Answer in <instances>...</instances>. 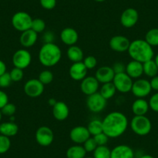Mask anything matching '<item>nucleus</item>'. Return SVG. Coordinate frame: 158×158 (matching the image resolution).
<instances>
[{"label": "nucleus", "mask_w": 158, "mask_h": 158, "mask_svg": "<svg viewBox=\"0 0 158 158\" xmlns=\"http://www.w3.org/2000/svg\"><path fill=\"white\" fill-rule=\"evenodd\" d=\"M128 125V118L125 114L112 112L106 115L102 120L103 133L109 138L119 137L127 131Z\"/></svg>", "instance_id": "f257e3e1"}, {"label": "nucleus", "mask_w": 158, "mask_h": 158, "mask_svg": "<svg viewBox=\"0 0 158 158\" xmlns=\"http://www.w3.org/2000/svg\"><path fill=\"white\" fill-rule=\"evenodd\" d=\"M127 51L133 60H136L142 64L152 60L154 56L153 48L145 40L137 39L130 42Z\"/></svg>", "instance_id": "f03ea898"}, {"label": "nucleus", "mask_w": 158, "mask_h": 158, "mask_svg": "<svg viewBox=\"0 0 158 158\" xmlns=\"http://www.w3.org/2000/svg\"><path fill=\"white\" fill-rule=\"evenodd\" d=\"M62 57L60 48L54 43H44L38 54L40 63L44 67L55 66Z\"/></svg>", "instance_id": "7ed1b4c3"}, {"label": "nucleus", "mask_w": 158, "mask_h": 158, "mask_svg": "<svg viewBox=\"0 0 158 158\" xmlns=\"http://www.w3.org/2000/svg\"><path fill=\"white\" fill-rule=\"evenodd\" d=\"M132 131L138 136H147L150 133L152 123L146 115H134L130 123Z\"/></svg>", "instance_id": "20e7f679"}, {"label": "nucleus", "mask_w": 158, "mask_h": 158, "mask_svg": "<svg viewBox=\"0 0 158 158\" xmlns=\"http://www.w3.org/2000/svg\"><path fill=\"white\" fill-rule=\"evenodd\" d=\"M31 16L28 13L24 11H19L15 13L11 19V23L15 30L19 32H23L31 28L32 25Z\"/></svg>", "instance_id": "39448f33"}, {"label": "nucleus", "mask_w": 158, "mask_h": 158, "mask_svg": "<svg viewBox=\"0 0 158 158\" xmlns=\"http://www.w3.org/2000/svg\"><path fill=\"white\" fill-rule=\"evenodd\" d=\"M112 83L115 85L116 91L121 93H128L131 92L132 85H133V79L126 72L115 74Z\"/></svg>", "instance_id": "423d86ee"}, {"label": "nucleus", "mask_w": 158, "mask_h": 158, "mask_svg": "<svg viewBox=\"0 0 158 158\" xmlns=\"http://www.w3.org/2000/svg\"><path fill=\"white\" fill-rule=\"evenodd\" d=\"M86 105L90 112L94 113H99L102 112L106 107L107 100L103 98L99 92H96L88 96Z\"/></svg>", "instance_id": "0eeeda50"}, {"label": "nucleus", "mask_w": 158, "mask_h": 158, "mask_svg": "<svg viewBox=\"0 0 158 158\" xmlns=\"http://www.w3.org/2000/svg\"><path fill=\"white\" fill-rule=\"evenodd\" d=\"M152 89L148 80L143 78H138L133 81L131 92L138 98H144L148 96L151 92Z\"/></svg>", "instance_id": "6e6552de"}, {"label": "nucleus", "mask_w": 158, "mask_h": 158, "mask_svg": "<svg viewBox=\"0 0 158 158\" xmlns=\"http://www.w3.org/2000/svg\"><path fill=\"white\" fill-rule=\"evenodd\" d=\"M35 138L39 145L42 146V147H48L54 141V132L50 127L42 126L36 130V133H35Z\"/></svg>", "instance_id": "1a4fd4ad"}, {"label": "nucleus", "mask_w": 158, "mask_h": 158, "mask_svg": "<svg viewBox=\"0 0 158 158\" xmlns=\"http://www.w3.org/2000/svg\"><path fill=\"white\" fill-rule=\"evenodd\" d=\"M32 56L30 51L26 49H19L14 53L13 56V64L15 68L26 69L30 65Z\"/></svg>", "instance_id": "9d476101"}, {"label": "nucleus", "mask_w": 158, "mask_h": 158, "mask_svg": "<svg viewBox=\"0 0 158 158\" xmlns=\"http://www.w3.org/2000/svg\"><path fill=\"white\" fill-rule=\"evenodd\" d=\"M24 92L30 98H37L43 94L44 85L39 81V79L32 78L28 80L24 85Z\"/></svg>", "instance_id": "9b49d317"}, {"label": "nucleus", "mask_w": 158, "mask_h": 158, "mask_svg": "<svg viewBox=\"0 0 158 158\" xmlns=\"http://www.w3.org/2000/svg\"><path fill=\"white\" fill-rule=\"evenodd\" d=\"M69 136L73 143L81 145L84 143L89 137H91V134L86 127L77 126L71 129Z\"/></svg>", "instance_id": "f8f14e48"}, {"label": "nucleus", "mask_w": 158, "mask_h": 158, "mask_svg": "<svg viewBox=\"0 0 158 158\" xmlns=\"http://www.w3.org/2000/svg\"><path fill=\"white\" fill-rule=\"evenodd\" d=\"M139 19V13L134 8H127L120 16V23L126 28L134 27Z\"/></svg>", "instance_id": "ddd939ff"}, {"label": "nucleus", "mask_w": 158, "mask_h": 158, "mask_svg": "<svg viewBox=\"0 0 158 158\" xmlns=\"http://www.w3.org/2000/svg\"><path fill=\"white\" fill-rule=\"evenodd\" d=\"M130 40L125 36L116 35L112 36L109 40V47L115 52L122 53L127 51L130 45Z\"/></svg>", "instance_id": "4468645a"}, {"label": "nucleus", "mask_w": 158, "mask_h": 158, "mask_svg": "<svg viewBox=\"0 0 158 158\" xmlns=\"http://www.w3.org/2000/svg\"><path fill=\"white\" fill-rule=\"evenodd\" d=\"M80 87L82 93L89 96L98 92L99 89V82L95 76H88L81 81Z\"/></svg>", "instance_id": "2eb2a0df"}, {"label": "nucleus", "mask_w": 158, "mask_h": 158, "mask_svg": "<svg viewBox=\"0 0 158 158\" xmlns=\"http://www.w3.org/2000/svg\"><path fill=\"white\" fill-rule=\"evenodd\" d=\"M88 69L82 61L73 63L69 68V74L74 81H82L87 77Z\"/></svg>", "instance_id": "dca6fc26"}, {"label": "nucleus", "mask_w": 158, "mask_h": 158, "mask_svg": "<svg viewBox=\"0 0 158 158\" xmlns=\"http://www.w3.org/2000/svg\"><path fill=\"white\" fill-rule=\"evenodd\" d=\"M111 158H135V152L130 146L120 144L111 150Z\"/></svg>", "instance_id": "f3484780"}, {"label": "nucleus", "mask_w": 158, "mask_h": 158, "mask_svg": "<svg viewBox=\"0 0 158 158\" xmlns=\"http://www.w3.org/2000/svg\"><path fill=\"white\" fill-rule=\"evenodd\" d=\"M95 77L98 82L105 84V83L112 82L113 81L115 73L112 67L102 66L97 69V71H95Z\"/></svg>", "instance_id": "a211bd4d"}, {"label": "nucleus", "mask_w": 158, "mask_h": 158, "mask_svg": "<svg viewBox=\"0 0 158 158\" xmlns=\"http://www.w3.org/2000/svg\"><path fill=\"white\" fill-rule=\"evenodd\" d=\"M60 36L63 44L69 47L75 45L78 40V33L74 28L71 27H66L63 29L60 32Z\"/></svg>", "instance_id": "6ab92c4d"}, {"label": "nucleus", "mask_w": 158, "mask_h": 158, "mask_svg": "<svg viewBox=\"0 0 158 158\" xmlns=\"http://www.w3.org/2000/svg\"><path fill=\"white\" fill-rule=\"evenodd\" d=\"M69 108L64 102H57L52 107L53 116L58 121L65 120L69 115Z\"/></svg>", "instance_id": "aec40b11"}, {"label": "nucleus", "mask_w": 158, "mask_h": 158, "mask_svg": "<svg viewBox=\"0 0 158 158\" xmlns=\"http://www.w3.org/2000/svg\"><path fill=\"white\" fill-rule=\"evenodd\" d=\"M37 34L38 33H36V32L33 31L31 29L22 32L20 35V37H19L20 44L25 48H31L37 41Z\"/></svg>", "instance_id": "412c9836"}, {"label": "nucleus", "mask_w": 158, "mask_h": 158, "mask_svg": "<svg viewBox=\"0 0 158 158\" xmlns=\"http://www.w3.org/2000/svg\"><path fill=\"white\" fill-rule=\"evenodd\" d=\"M126 73L132 79H138L143 74V64L136 60H131L126 65Z\"/></svg>", "instance_id": "4be33fe9"}, {"label": "nucleus", "mask_w": 158, "mask_h": 158, "mask_svg": "<svg viewBox=\"0 0 158 158\" xmlns=\"http://www.w3.org/2000/svg\"><path fill=\"white\" fill-rule=\"evenodd\" d=\"M132 112L134 115H145L148 112L149 102L144 98H137L132 104Z\"/></svg>", "instance_id": "5701e85b"}, {"label": "nucleus", "mask_w": 158, "mask_h": 158, "mask_svg": "<svg viewBox=\"0 0 158 158\" xmlns=\"http://www.w3.org/2000/svg\"><path fill=\"white\" fill-rule=\"evenodd\" d=\"M19 131V127L14 122H5L0 124V134L12 137L16 136Z\"/></svg>", "instance_id": "b1692460"}, {"label": "nucleus", "mask_w": 158, "mask_h": 158, "mask_svg": "<svg viewBox=\"0 0 158 158\" xmlns=\"http://www.w3.org/2000/svg\"><path fill=\"white\" fill-rule=\"evenodd\" d=\"M67 56L68 59L71 60L72 63H76V62H81L84 60V53L81 50V48L73 45L70 46L69 48L67 51Z\"/></svg>", "instance_id": "393cba45"}, {"label": "nucleus", "mask_w": 158, "mask_h": 158, "mask_svg": "<svg viewBox=\"0 0 158 158\" xmlns=\"http://www.w3.org/2000/svg\"><path fill=\"white\" fill-rule=\"evenodd\" d=\"M87 152L85 151L83 146L80 144H75L67 150V158H85L86 156Z\"/></svg>", "instance_id": "a878e982"}, {"label": "nucleus", "mask_w": 158, "mask_h": 158, "mask_svg": "<svg viewBox=\"0 0 158 158\" xmlns=\"http://www.w3.org/2000/svg\"><path fill=\"white\" fill-rule=\"evenodd\" d=\"M115 92H116V89L112 81V82L102 84L101 89H100L99 93L101 94L103 98H106V100H109L115 95Z\"/></svg>", "instance_id": "bb28decb"}, {"label": "nucleus", "mask_w": 158, "mask_h": 158, "mask_svg": "<svg viewBox=\"0 0 158 158\" xmlns=\"http://www.w3.org/2000/svg\"><path fill=\"white\" fill-rule=\"evenodd\" d=\"M143 74H146L147 77H153L157 75L158 68L153 59L143 64Z\"/></svg>", "instance_id": "cd10ccee"}, {"label": "nucleus", "mask_w": 158, "mask_h": 158, "mask_svg": "<svg viewBox=\"0 0 158 158\" xmlns=\"http://www.w3.org/2000/svg\"><path fill=\"white\" fill-rule=\"evenodd\" d=\"M91 136H95V135L101 133L103 132V126H102V120L100 119H92L89 122V125L87 127Z\"/></svg>", "instance_id": "c85d7f7f"}, {"label": "nucleus", "mask_w": 158, "mask_h": 158, "mask_svg": "<svg viewBox=\"0 0 158 158\" xmlns=\"http://www.w3.org/2000/svg\"><path fill=\"white\" fill-rule=\"evenodd\" d=\"M145 40L152 47L158 46V28H153L147 31Z\"/></svg>", "instance_id": "c756f323"}, {"label": "nucleus", "mask_w": 158, "mask_h": 158, "mask_svg": "<svg viewBox=\"0 0 158 158\" xmlns=\"http://www.w3.org/2000/svg\"><path fill=\"white\" fill-rule=\"evenodd\" d=\"M94 158H111V150L106 145L98 146L93 152Z\"/></svg>", "instance_id": "7c9ffc66"}, {"label": "nucleus", "mask_w": 158, "mask_h": 158, "mask_svg": "<svg viewBox=\"0 0 158 158\" xmlns=\"http://www.w3.org/2000/svg\"><path fill=\"white\" fill-rule=\"evenodd\" d=\"M39 81L43 85H49L54 80V74L49 70H44L41 72L40 73L38 76Z\"/></svg>", "instance_id": "2f4dec72"}, {"label": "nucleus", "mask_w": 158, "mask_h": 158, "mask_svg": "<svg viewBox=\"0 0 158 158\" xmlns=\"http://www.w3.org/2000/svg\"><path fill=\"white\" fill-rule=\"evenodd\" d=\"M45 28H46V23H45L44 20L40 18H36V19H33L31 25V30L36 32V33H42L44 31Z\"/></svg>", "instance_id": "473e14b6"}, {"label": "nucleus", "mask_w": 158, "mask_h": 158, "mask_svg": "<svg viewBox=\"0 0 158 158\" xmlns=\"http://www.w3.org/2000/svg\"><path fill=\"white\" fill-rule=\"evenodd\" d=\"M10 147H11V141L10 137L0 134V154H3L8 152Z\"/></svg>", "instance_id": "72a5a7b5"}, {"label": "nucleus", "mask_w": 158, "mask_h": 158, "mask_svg": "<svg viewBox=\"0 0 158 158\" xmlns=\"http://www.w3.org/2000/svg\"><path fill=\"white\" fill-rule=\"evenodd\" d=\"M10 76H11L12 81H15V82H18V81H22V79L24 77L23 70L20 69L18 68H14L11 70L10 72Z\"/></svg>", "instance_id": "f704fd0d"}, {"label": "nucleus", "mask_w": 158, "mask_h": 158, "mask_svg": "<svg viewBox=\"0 0 158 158\" xmlns=\"http://www.w3.org/2000/svg\"><path fill=\"white\" fill-rule=\"evenodd\" d=\"M82 62L88 70L94 69L98 64V60L94 56H88V57H85Z\"/></svg>", "instance_id": "c9c22d12"}, {"label": "nucleus", "mask_w": 158, "mask_h": 158, "mask_svg": "<svg viewBox=\"0 0 158 158\" xmlns=\"http://www.w3.org/2000/svg\"><path fill=\"white\" fill-rule=\"evenodd\" d=\"M13 82L10 72H6L0 76V88H8Z\"/></svg>", "instance_id": "e433bc0d"}, {"label": "nucleus", "mask_w": 158, "mask_h": 158, "mask_svg": "<svg viewBox=\"0 0 158 158\" xmlns=\"http://www.w3.org/2000/svg\"><path fill=\"white\" fill-rule=\"evenodd\" d=\"M98 147L96 142L94 139L93 136L92 137H89L85 142L83 143V147L85 148V151L87 153H91V152H94V150L96 149V147Z\"/></svg>", "instance_id": "4c0bfd02"}, {"label": "nucleus", "mask_w": 158, "mask_h": 158, "mask_svg": "<svg viewBox=\"0 0 158 158\" xmlns=\"http://www.w3.org/2000/svg\"><path fill=\"white\" fill-rule=\"evenodd\" d=\"M16 111V107L14 104L13 103H7L2 109H1V112H2V115H5L6 116H13L15 114Z\"/></svg>", "instance_id": "58836bf2"}, {"label": "nucleus", "mask_w": 158, "mask_h": 158, "mask_svg": "<svg viewBox=\"0 0 158 158\" xmlns=\"http://www.w3.org/2000/svg\"><path fill=\"white\" fill-rule=\"evenodd\" d=\"M93 138L98 146L106 145L108 143V140H109V138L108 137L107 135L105 134L103 132L102 133L95 135V136H93Z\"/></svg>", "instance_id": "ea45409f"}, {"label": "nucleus", "mask_w": 158, "mask_h": 158, "mask_svg": "<svg viewBox=\"0 0 158 158\" xmlns=\"http://www.w3.org/2000/svg\"><path fill=\"white\" fill-rule=\"evenodd\" d=\"M149 106L153 112H158V92L153 94L149 100Z\"/></svg>", "instance_id": "a19ab883"}, {"label": "nucleus", "mask_w": 158, "mask_h": 158, "mask_svg": "<svg viewBox=\"0 0 158 158\" xmlns=\"http://www.w3.org/2000/svg\"><path fill=\"white\" fill-rule=\"evenodd\" d=\"M40 4L44 10H51L55 8L57 0H40Z\"/></svg>", "instance_id": "79ce46f5"}, {"label": "nucleus", "mask_w": 158, "mask_h": 158, "mask_svg": "<svg viewBox=\"0 0 158 158\" xmlns=\"http://www.w3.org/2000/svg\"><path fill=\"white\" fill-rule=\"evenodd\" d=\"M115 74L126 72V65L121 62H116L112 67Z\"/></svg>", "instance_id": "37998d69"}, {"label": "nucleus", "mask_w": 158, "mask_h": 158, "mask_svg": "<svg viewBox=\"0 0 158 158\" xmlns=\"http://www.w3.org/2000/svg\"><path fill=\"white\" fill-rule=\"evenodd\" d=\"M9 103V97L8 95L3 91L0 90V110Z\"/></svg>", "instance_id": "c03bdc74"}, {"label": "nucleus", "mask_w": 158, "mask_h": 158, "mask_svg": "<svg viewBox=\"0 0 158 158\" xmlns=\"http://www.w3.org/2000/svg\"><path fill=\"white\" fill-rule=\"evenodd\" d=\"M150 83L152 90L158 92V75L151 77V80L150 81Z\"/></svg>", "instance_id": "a18cd8bd"}, {"label": "nucleus", "mask_w": 158, "mask_h": 158, "mask_svg": "<svg viewBox=\"0 0 158 158\" xmlns=\"http://www.w3.org/2000/svg\"><path fill=\"white\" fill-rule=\"evenodd\" d=\"M45 43H54V34L51 32H47L44 36Z\"/></svg>", "instance_id": "49530a36"}, {"label": "nucleus", "mask_w": 158, "mask_h": 158, "mask_svg": "<svg viewBox=\"0 0 158 158\" xmlns=\"http://www.w3.org/2000/svg\"><path fill=\"white\" fill-rule=\"evenodd\" d=\"M6 72V65L3 60H0V76Z\"/></svg>", "instance_id": "de8ad7c7"}, {"label": "nucleus", "mask_w": 158, "mask_h": 158, "mask_svg": "<svg viewBox=\"0 0 158 158\" xmlns=\"http://www.w3.org/2000/svg\"><path fill=\"white\" fill-rule=\"evenodd\" d=\"M57 101H56L55 99H54V98H50L49 100H48V103H49L50 104V106H54V105L56 104V102H57Z\"/></svg>", "instance_id": "09e8293b"}, {"label": "nucleus", "mask_w": 158, "mask_h": 158, "mask_svg": "<svg viewBox=\"0 0 158 158\" xmlns=\"http://www.w3.org/2000/svg\"><path fill=\"white\" fill-rule=\"evenodd\" d=\"M138 158H154V157L150 154H142L140 156H139Z\"/></svg>", "instance_id": "8fccbe9b"}, {"label": "nucleus", "mask_w": 158, "mask_h": 158, "mask_svg": "<svg viewBox=\"0 0 158 158\" xmlns=\"http://www.w3.org/2000/svg\"><path fill=\"white\" fill-rule=\"evenodd\" d=\"M154 61H155V63H156V66H157V68H158V54H156V57H155V58H154Z\"/></svg>", "instance_id": "3c124183"}, {"label": "nucleus", "mask_w": 158, "mask_h": 158, "mask_svg": "<svg viewBox=\"0 0 158 158\" xmlns=\"http://www.w3.org/2000/svg\"><path fill=\"white\" fill-rule=\"evenodd\" d=\"M94 1H95V2H105L106 0H94Z\"/></svg>", "instance_id": "603ef678"}, {"label": "nucleus", "mask_w": 158, "mask_h": 158, "mask_svg": "<svg viewBox=\"0 0 158 158\" xmlns=\"http://www.w3.org/2000/svg\"><path fill=\"white\" fill-rule=\"evenodd\" d=\"M2 112H1V110H0V121H1V119H2Z\"/></svg>", "instance_id": "864d4df0"}, {"label": "nucleus", "mask_w": 158, "mask_h": 158, "mask_svg": "<svg viewBox=\"0 0 158 158\" xmlns=\"http://www.w3.org/2000/svg\"><path fill=\"white\" fill-rule=\"evenodd\" d=\"M85 158H94V157H93V156H92H92H85Z\"/></svg>", "instance_id": "5fc2aeb1"}, {"label": "nucleus", "mask_w": 158, "mask_h": 158, "mask_svg": "<svg viewBox=\"0 0 158 158\" xmlns=\"http://www.w3.org/2000/svg\"><path fill=\"white\" fill-rule=\"evenodd\" d=\"M156 143H157V145H158V139H157V142H156Z\"/></svg>", "instance_id": "6e6d98bb"}]
</instances>
